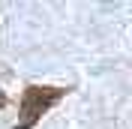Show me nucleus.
Wrapping results in <instances>:
<instances>
[{"instance_id": "nucleus-1", "label": "nucleus", "mask_w": 132, "mask_h": 129, "mask_svg": "<svg viewBox=\"0 0 132 129\" xmlns=\"http://www.w3.org/2000/svg\"><path fill=\"white\" fill-rule=\"evenodd\" d=\"M63 96H66L63 87H36V84H30L21 93V117H18L15 129H33L42 120V114L48 108H54Z\"/></svg>"}, {"instance_id": "nucleus-2", "label": "nucleus", "mask_w": 132, "mask_h": 129, "mask_svg": "<svg viewBox=\"0 0 132 129\" xmlns=\"http://www.w3.org/2000/svg\"><path fill=\"white\" fill-rule=\"evenodd\" d=\"M0 105H3V93H0Z\"/></svg>"}]
</instances>
